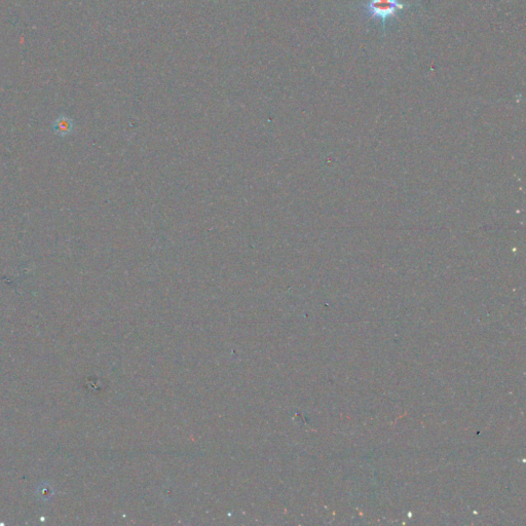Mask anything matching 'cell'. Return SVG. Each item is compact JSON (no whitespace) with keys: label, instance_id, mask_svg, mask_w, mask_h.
<instances>
[{"label":"cell","instance_id":"6da1fadb","mask_svg":"<svg viewBox=\"0 0 526 526\" xmlns=\"http://www.w3.org/2000/svg\"><path fill=\"white\" fill-rule=\"evenodd\" d=\"M406 7L401 0H368L364 8L369 18L380 20L383 33H386V24L390 19L395 18L398 13Z\"/></svg>","mask_w":526,"mask_h":526},{"label":"cell","instance_id":"7a4b0ae2","mask_svg":"<svg viewBox=\"0 0 526 526\" xmlns=\"http://www.w3.org/2000/svg\"><path fill=\"white\" fill-rule=\"evenodd\" d=\"M53 130L55 134L60 137H66L74 130V122L67 116L61 115L53 122Z\"/></svg>","mask_w":526,"mask_h":526}]
</instances>
